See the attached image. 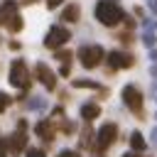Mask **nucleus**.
Returning a JSON list of instances; mask_svg holds the SVG:
<instances>
[{"label": "nucleus", "mask_w": 157, "mask_h": 157, "mask_svg": "<svg viewBox=\"0 0 157 157\" xmlns=\"http://www.w3.org/2000/svg\"><path fill=\"white\" fill-rule=\"evenodd\" d=\"M142 44H145L147 49H155V44H157V34H155V32H145V34H142Z\"/></svg>", "instance_id": "obj_19"}, {"label": "nucleus", "mask_w": 157, "mask_h": 157, "mask_svg": "<svg viewBox=\"0 0 157 157\" xmlns=\"http://www.w3.org/2000/svg\"><path fill=\"white\" fill-rule=\"evenodd\" d=\"M27 123L25 120H20L17 123V132H12L10 137H7V147L12 150V152H22L25 150V145H27Z\"/></svg>", "instance_id": "obj_7"}, {"label": "nucleus", "mask_w": 157, "mask_h": 157, "mask_svg": "<svg viewBox=\"0 0 157 157\" xmlns=\"http://www.w3.org/2000/svg\"><path fill=\"white\" fill-rule=\"evenodd\" d=\"M96 20L105 27H115L120 20H123V7L113 0H101L96 5Z\"/></svg>", "instance_id": "obj_1"}, {"label": "nucleus", "mask_w": 157, "mask_h": 157, "mask_svg": "<svg viewBox=\"0 0 157 157\" xmlns=\"http://www.w3.org/2000/svg\"><path fill=\"white\" fill-rule=\"evenodd\" d=\"M150 59H152V61H157V49H150Z\"/></svg>", "instance_id": "obj_32"}, {"label": "nucleus", "mask_w": 157, "mask_h": 157, "mask_svg": "<svg viewBox=\"0 0 157 157\" xmlns=\"http://www.w3.org/2000/svg\"><path fill=\"white\" fill-rule=\"evenodd\" d=\"M56 157H76V155H74V152H71V150H61V152H59V155H56Z\"/></svg>", "instance_id": "obj_30"}, {"label": "nucleus", "mask_w": 157, "mask_h": 157, "mask_svg": "<svg viewBox=\"0 0 157 157\" xmlns=\"http://www.w3.org/2000/svg\"><path fill=\"white\" fill-rule=\"evenodd\" d=\"M155 118H157V115H155Z\"/></svg>", "instance_id": "obj_38"}, {"label": "nucleus", "mask_w": 157, "mask_h": 157, "mask_svg": "<svg viewBox=\"0 0 157 157\" xmlns=\"http://www.w3.org/2000/svg\"><path fill=\"white\" fill-rule=\"evenodd\" d=\"M78 59H81L83 69H96L101 64V59H103V47H98V44H83L78 49Z\"/></svg>", "instance_id": "obj_2"}, {"label": "nucleus", "mask_w": 157, "mask_h": 157, "mask_svg": "<svg viewBox=\"0 0 157 157\" xmlns=\"http://www.w3.org/2000/svg\"><path fill=\"white\" fill-rule=\"evenodd\" d=\"M142 27H145V32H155L157 29V20L155 17H145L142 20Z\"/></svg>", "instance_id": "obj_20"}, {"label": "nucleus", "mask_w": 157, "mask_h": 157, "mask_svg": "<svg viewBox=\"0 0 157 157\" xmlns=\"http://www.w3.org/2000/svg\"><path fill=\"white\" fill-rule=\"evenodd\" d=\"M71 39V32L66 29V27H61V25H54V27H49V32H47V37H44V47L47 49H59L61 44H66Z\"/></svg>", "instance_id": "obj_3"}, {"label": "nucleus", "mask_w": 157, "mask_h": 157, "mask_svg": "<svg viewBox=\"0 0 157 157\" xmlns=\"http://www.w3.org/2000/svg\"><path fill=\"white\" fill-rule=\"evenodd\" d=\"M113 69H130L135 64V56L132 54H125V52H110L108 59H105Z\"/></svg>", "instance_id": "obj_9"}, {"label": "nucleus", "mask_w": 157, "mask_h": 157, "mask_svg": "<svg viewBox=\"0 0 157 157\" xmlns=\"http://www.w3.org/2000/svg\"><path fill=\"white\" fill-rule=\"evenodd\" d=\"M91 142H93V130L86 125V128L81 130V145H83V147H91Z\"/></svg>", "instance_id": "obj_18"}, {"label": "nucleus", "mask_w": 157, "mask_h": 157, "mask_svg": "<svg viewBox=\"0 0 157 157\" xmlns=\"http://www.w3.org/2000/svg\"><path fill=\"white\" fill-rule=\"evenodd\" d=\"M59 74H61V76H69V74H71V64H61Z\"/></svg>", "instance_id": "obj_26"}, {"label": "nucleus", "mask_w": 157, "mask_h": 157, "mask_svg": "<svg viewBox=\"0 0 157 157\" xmlns=\"http://www.w3.org/2000/svg\"><path fill=\"white\" fill-rule=\"evenodd\" d=\"M123 103L132 110V113H142V93H140V88L137 86H132V83H128L125 88H123Z\"/></svg>", "instance_id": "obj_5"}, {"label": "nucleus", "mask_w": 157, "mask_h": 157, "mask_svg": "<svg viewBox=\"0 0 157 157\" xmlns=\"http://www.w3.org/2000/svg\"><path fill=\"white\" fill-rule=\"evenodd\" d=\"M150 74H152V76H157V61H155V66L150 69Z\"/></svg>", "instance_id": "obj_33"}, {"label": "nucleus", "mask_w": 157, "mask_h": 157, "mask_svg": "<svg viewBox=\"0 0 157 157\" xmlns=\"http://www.w3.org/2000/svg\"><path fill=\"white\" fill-rule=\"evenodd\" d=\"M59 128H61L64 132H74V130H76V125H74L71 120H61V125H59Z\"/></svg>", "instance_id": "obj_22"}, {"label": "nucleus", "mask_w": 157, "mask_h": 157, "mask_svg": "<svg viewBox=\"0 0 157 157\" xmlns=\"http://www.w3.org/2000/svg\"><path fill=\"white\" fill-rule=\"evenodd\" d=\"M37 135H39L44 142H52V140H54V128H52L47 120H42V123H37Z\"/></svg>", "instance_id": "obj_13"}, {"label": "nucleus", "mask_w": 157, "mask_h": 157, "mask_svg": "<svg viewBox=\"0 0 157 157\" xmlns=\"http://www.w3.org/2000/svg\"><path fill=\"white\" fill-rule=\"evenodd\" d=\"M113 2H118V0H113Z\"/></svg>", "instance_id": "obj_37"}, {"label": "nucleus", "mask_w": 157, "mask_h": 157, "mask_svg": "<svg viewBox=\"0 0 157 157\" xmlns=\"http://www.w3.org/2000/svg\"><path fill=\"white\" fill-rule=\"evenodd\" d=\"M61 2H64V0H47V7H49V10H54V7H59Z\"/></svg>", "instance_id": "obj_27"}, {"label": "nucleus", "mask_w": 157, "mask_h": 157, "mask_svg": "<svg viewBox=\"0 0 157 157\" xmlns=\"http://www.w3.org/2000/svg\"><path fill=\"white\" fill-rule=\"evenodd\" d=\"M130 147H132V152H145V135L135 130L130 135Z\"/></svg>", "instance_id": "obj_14"}, {"label": "nucleus", "mask_w": 157, "mask_h": 157, "mask_svg": "<svg viewBox=\"0 0 157 157\" xmlns=\"http://www.w3.org/2000/svg\"><path fill=\"white\" fill-rule=\"evenodd\" d=\"M101 115V105L98 103H83L81 105V118L88 123V120H93V118H98Z\"/></svg>", "instance_id": "obj_12"}, {"label": "nucleus", "mask_w": 157, "mask_h": 157, "mask_svg": "<svg viewBox=\"0 0 157 157\" xmlns=\"http://www.w3.org/2000/svg\"><path fill=\"white\" fill-rule=\"evenodd\" d=\"M118 39H120V42H123V44H130V42H132V37H130V34H120V37H118Z\"/></svg>", "instance_id": "obj_28"}, {"label": "nucleus", "mask_w": 157, "mask_h": 157, "mask_svg": "<svg viewBox=\"0 0 157 157\" xmlns=\"http://www.w3.org/2000/svg\"><path fill=\"white\" fill-rule=\"evenodd\" d=\"M47 105V98H42V96H32L29 101H27V110H39V108H44Z\"/></svg>", "instance_id": "obj_15"}, {"label": "nucleus", "mask_w": 157, "mask_h": 157, "mask_svg": "<svg viewBox=\"0 0 157 157\" xmlns=\"http://www.w3.org/2000/svg\"><path fill=\"white\" fill-rule=\"evenodd\" d=\"M22 2H37V0H22Z\"/></svg>", "instance_id": "obj_35"}, {"label": "nucleus", "mask_w": 157, "mask_h": 157, "mask_svg": "<svg viewBox=\"0 0 157 157\" xmlns=\"http://www.w3.org/2000/svg\"><path fill=\"white\" fill-rule=\"evenodd\" d=\"M27 157H44V152L37 150V147H29V150H27Z\"/></svg>", "instance_id": "obj_24"}, {"label": "nucleus", "mask_w": 157, "mask_h": 157, "mask_svg": "<svg viewBox=\"0 0 157 157\" xmlns=\"http://www.w3.org/2000/svg\"><path fill=\"white\" fill-rule=\"evenodd\" d=\"M0 157H5V152H2V150H0Z\"/></svg>", "instance_id": "obj_36"}, {"label": "nucleus", "mask_w": 157, "mask_h": 157, "mask_svg": "<svg viewBox=\"0 0 157 157\" xmlns=\"http://www.w3.org/2000/svg\"><path fill=\"white\" fill-rule=\"evenodd\" d=\"M152 140H155V142H157V128H155V130H152Z\"/></svg>", "instance_id": "obj_34"}, {"label": "nucleus", "mask_w": 157, "mask_h": 157, "mask_svg": "<svg viewBox=\"0 0 157 157\" xmlns=\"http://www.w3.org/2000/svg\"><path fill=\"white\" fill-rule=\"evenodd\" d=\"M10 83L17 86V88H27L29 86V71H27V64L22 59H15L10 64Z\"/></svg>", "instance_id": "obj_4"}, {"label": "nucleus", "mask_w": 157, "mask_h": 157, "mask_svg": "<svg viewBox=\"0 0 157 157\" xmlns=\"http://www.w3.org/2000/svg\"><path fill=\"white\" fill-rule=\"evenodd\" d=\"M56 59H59L61 64H71V52H69V49H59V52H56Z\"/></svg>", "instance_id": "obj_21"}, {"label": "nucleus", "mask_w": 157, "mask_h": 157, "mask_svg": "<svg viewBox=\"0 0 157 157\" xmlns=\"http://www.w3.org/2000/svg\"><path fill=\"white\" fill-rule=\"evenodd\" d=\"M123 157H147V155H137V152H125Z\"/></svg>", "instance_id": "obj_31"}, {"label": "nucleus", "mask_w": 157, "mask_h": 157, "mask_svg": "<svg viewBox=\"0 0 157 157\" xmlns=\"http://www.w3.org/2000/svg\"><path fill=\"white\" fill-rule=\"evenodd\" d=\"M5 27H7L10 32H20V29H22V17H20V15H12V17L5 22Z\"/></svg>", "instance_id": "obj_16"}, {"label": "nucleus", "mask_w": 157, "mask_h": 157, "mask_svg": "<svg viewBox=\"0 0 157 157\" xmlns=\"http://www.w3.org/2000/svg\"><path fill=\"white\" fill-rule=\"evenodd\" d=\"M74 86H76V88H101L98 81H91V78H76Z\"/></svg>", "instance_id": "obj_17"}, {"label": "nucleus", "mask_w": 157, "mask_h": 157, "mask_svg": "<svg viewBox=\"0 0 157 157\" xmlns=\"http://www.w3.org/2000/svg\"><path fill=\"white\" fill-rule=\"evenodd\" d=\"M78 15H81V7L76 2H69L64 7V12H61V20L64 22H78Z\"/></svg>", "instance_id": "obj_11"}, {"label": "nucleus", "mask_w": 157, "mask_h": 157, "mask_svg": "<svg viewBox=\"0 0 157 157\" xmlns=\"http://www.w3.org/2000/svg\"><path fill=\"white\" fill-rule=\"evenodd\" d=\"M7 105H10V96H7V93H2V91H0V113H2V110H5V108H7Z\"/></svg>", "instance_id": "obj_23"}, {"label": "nucleus", "mask_w": 157, "mask_h": 157, "mask_svg": "<svg viewBox=\"0 0 157 157\" xmlns=\"http://www.w3.org/2000/svg\"><path fill=\"white\" fill-rule=\"evenodd\" d=\"M12 15H17V2H15V0H5V2L0 5V25H5Z\"/></svg>", "instance_id": "obj_10"}, {"label": "nucleus", "mask_w": 157, "mask_h": 157, "mask_svg": "<svg viewBox=\"0 0 157 157\" xmlns=\"http://www.w3.org/2000/svg\"><path fill=\"white\" fill-rule=\"evenodd\" d=\"M147 7H150L155 15H157V0H147Z\"/></svg>", "instance_id": "obj_29"}, {"label": "nucleus", "mask_w": 157, "mask_h": 157, "mask_svg": "<svg viewBox=\"0 0 157 157\" xmlns=\"http://www.w3.org/2000/svg\"><path fill=\"white\" fill-rule=\"evenodd\" d=\"M34 74H37V78H39V83L42 86H47V91H54L56 88V76H54V71L47 66V64H37L34 66Z\"/></svg>", "instance_id": "obj_8"}, {"label": "nucleus", "mask_w": 157, "mask_h": 157, "mask_svg": "<svg viewBox=\"0 0 157 157\" xmlns=\"http://www.w3.org/2000/svg\"><path fill=\"white\" fill-rule=\"evenodd\" d=\"M96 135H98L96 147H98V150H105V147H110V145L115 142V137H118V125H115V123H105Z\"/></svg>", "instance_id": "obj_6"}, {"label": "nucleus", "mask_w": 157, "mask_h": 157, "mask_svg": "<svg viewBox=\"0 0 157 157\" xmlns=\"http://www.w3.org/2000/svg\"><path fill=\"white\" fill-rule=\"evenodd\" d=\"M120 22H125L128 27H135V20H132L130 15H125V12H123V20H120Z\"/></svg>", "instance_id": "obj_25"}]
</instances>
